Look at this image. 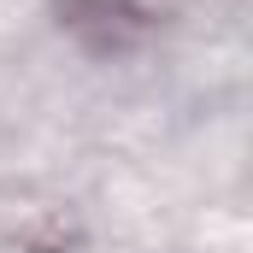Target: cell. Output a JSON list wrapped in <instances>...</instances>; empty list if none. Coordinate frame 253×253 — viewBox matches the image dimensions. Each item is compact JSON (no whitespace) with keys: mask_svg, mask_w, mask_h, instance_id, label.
<instances>
[{"mask_svg":"<svg viewBox=\"0 0 253 253\" xmlns=\"http://www.w3.org/2000/svg\"><path fill=\"white\" fill-rule=\"evenodd\" d=\"M59 24L94 53H124L153 30L147 0H53Z\"/></svg>","mask_w":253,"mask_h":253,"instance_id":"1","label":"cell"}]
</instances>
